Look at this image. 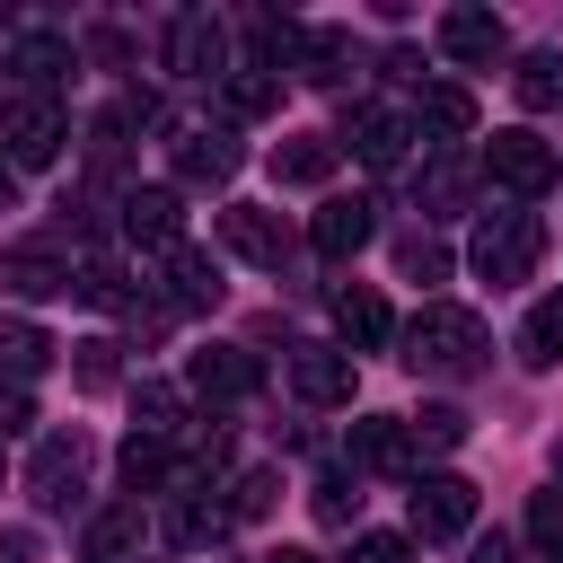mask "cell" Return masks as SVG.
Masks as SVG:
<instances>
[{"label": "cell", "instance_id": "1", "mask_svg": "<svg viewBox=\"0 0 563 563\" xmlns=\"http://www.w3.org/2000/svg\"><path fill=\"white\" fill-rule=\"evenodd\" d=\"M405 369L413 378H466V369H484V317L457 308V299H422L413 325H405Z\"/></svg>", "mask_w": 563, "mask_h": 563}, {"label": "cell", "instance_id": "2", "mask_svg": "<svg viewBox=\"0 0 563 563\" xmlns=\"http://www.w3.org/2000/svg\"><path fill=\"white\" fill-rule=\"evenodd\" d=\"M537 255H545V220H537V211H493V220L475 229V273H484L493 290H501V282H528Z\"/></svg>", "mask_w": 563, "mask_h": 563}, {"label": "cell", "instance_id": "3", "mask_svg": "<svg viewBox=\"0 0 563 563\" xmlns=\"http://www.w3.org/2000/svg\"><path fill=\"white\" fill-rule=\"evenodd\" d=\"M405 528H413L422 545L466 537V528H475V484H466V475H413V493H405Z\"/></svg>", "mask_w": 563, "mask_h": 563}, {"label": "cell", "instance_id": "4", "mask_svg": "<svg viewBox=\"0 0 563 563\" xmlns=\"http://www.w3.org/2000/svg\"><path fill=\"white\" fill-rule=\"evenodd\" d=\"M0 141H9V167H53L62 141H70V114H62L53 97H18V106L0 114Z\"/></svg>", "mask_w": 563, "mask_h": 563}, {"label": "cell", "instance_id": "5", "mask_svg": "<svg viewBox=\"0 0 563 563\" xmlns=\"http://www.w3.org/2000/svg\"><path fill=\"white\" fill-rule=\"evenodd\" d=\"M484 176H493L501 194L537 202V194L554 185V150H545L537 132H493V141H484Z\"/></svg>", "mask_w": 563, "mask_h": 563}, {"label": "cell", "instance_id": "6", "mask_svg": "<svg viewBox=\"0 0 563 563\" xmlns=\"http://www.w3.org/2000/svg\"><path fill=\"white\" fill-rule=\"evenodd\" d=\"M79 484H88V440H79V431L35 440V457H26V493H35L44 510H62V501H79Z\"/></svg>", "mask_w": 563, "mask_h": 563}, {"label": "cell", "instance_id": "7", "mask_svg": "<svg viewBox=\"0 0 563 563\" xmlns=\"http://www.w3.org/2000/svg\"><path fill=\"white\" fill-rule=\"evenodd\" d=\"M220 246L246 255V264H264V273L290 264V229H282V211H264V202H229V211H220Z\"/></svg>", "mask_w": 563, "mask_h": 563}, {"label": "cell", "instance_id": "8", "mask_svg": "<svg viewBox=\"0 0 563 563\" xmlns=\"http://www.w3.org/2000/svg\"><path fill=\"white\" fill-rule=\"evenodd\" d=\"M167 70H185V79H229V35H220L211 9H185V18L167 26Z\"/></svg>", "mask_w": 563, "mask_h": 563}, {"label": "cell", "instance_id": "9", "mask_svg": "<svg viewBox=\"0 0 563 563\" xmlns=\"http://www.w3.org/2000/svg\"><path fill=\"white\" fill-rule=\"evenodd\" d=\"M369 229H378V202H369V194H334V202H317L308 246H317L325 264H343V255H361V246H369Z\"/></svg>", "mask_w": 563, "mask_h": 563}, {"label": "cell", "instance_id": "10", "mask_svg": "<svg viewBox=\"0 0 563 563\" xmlns=\"http://www.w3.org/2000/svg\"><path fill=\"white\" fill-rule=\"evenodd\" d=\"M255 352H238V343H211V352H194L185 361V396H202V405H238V396H255Z\"/></svg>", "mask_w": 563, "mask_h": 563}, {"label": "cell", "instance_id": "11", "mask_svg": "<svg viewBox=\"0 0 563 563\" xmlns=\"http://www.w3.org/2000/svg\"><path fill=\"white\" fill-rule=\"evenodd\" d=\"M343 141H352V158H361V167H405L413 123H405L396 106H352V114H343Z\"/></svg>", "mask_w": 563, "mask_h": 563}, {"label": "cell", "instance_id": "12", "mask_svg": "<svg viewBox=\"0 0 563 563\" xmlns=\"http://www.w3.org/2000/svg\"><path fill=\"white\" fill-rule=\"evenodd\" d=\"M431 35H440V53H449V62H466V70H484V62H501V53H510V35H501V18H493V9H440V26H431Z\"/></svg>", "mask_w": 563, "mask_h": 563}, {"label": "cell", "instance_id": "13", "mask_svg": "<svg viewBox=\"0 0 563 563\" xmlns=\"http://www.w3.org/2000/svg\"><path fill=\"white\" fill-rule=\"evenodd\" d=\"M123 238H132V246H158V255L185 246V202H176L167 185H132V194H123Z\"/></svg>", "mask_w": 563, "mask_h": 563}, {"label": "cell", "instance_id": "14", "mask_svg": "<svg viewBox=\"0 0 563 563\" xmlns=\"http://www.w3.org/2000/svg\"><path fill=\"white\" fill-rule=\"evenodd\" d=\"M290 387L308 396V405H352V352H334V343H290Z\"/></svg>", "mask_w": 563, "mask_h": 563}, {"label": "cell", "instance_id": "15", "mask_svg": "<svg viewBox=\"0 0 563 563\" xmlns=\"http://www.w3.org/2000/svg\"><path fill=\"white\" fill-rule=\"evenodd\" d=\"M167 158H176L185 185H229V176H238V141L211 132V123H185V132L167 141Z\"/></svg>", "mask_w": 563, "mask_h": 563}, {"label": "cell", "instance_id": "16", "mask_svg": "<svg viewBox=\"0 0 563 563\" xmlns=\"http://www.w3.org/2000/svg\"><path fill=\"white\" fill-rule=\"evenodd\" d=\"M185 308H220V264L202 246H167V317Z\"/></svg>", "mask_w": 563, "mask_h": 563}, {"label": "cell", "instance_id": "17", "mask_svg": "<svg viewBox=\"0 0 563 563\" xmlns=\"http://www.w3.org/2000/svg\"><path fill=\"white\" fill-rule=\"evenodd\" d=\"M352 457L378 466V475H413V431H405L396 413H361V422H352Z\"/></svg>", "mask_w": 563, "mask_h": 563}, {"label": "cell", "instance_id": "18", "mask_svg": "<svg viewBox=\"0 0 563 563\" xmlns=\"http://www.w3.org/2000/svg\"><path fill=\"white\" fill-rule=\"evenodd\" d=\"M0 290H18V299H53V290H70V264H62L53 246H9V255H0Z\"/></svg>", "mask_w": 563, "mask_h": 563}, {"label": "cell", "instance_id": "19", "mask_svg": "<svg viewBox=\"0 0 563 563\" xmlns=\"http://www.w3.org/2000/svg\"><path fill=\"white\" fill-rule=\"evenodd\" d=\"M238 519H229V501H202V493H185V501H167V545H185V554H202V545H220Z\"/></svg>", "mask_w": 563, "mask_h": 563}, {"label": "cell", "instance_id": "20", "mask_svg": "<svg viewBox=\"0 0 563 563\" xmlns=\"http://www.w3.org/2000/svg\"><path fill=\"white\" fill-rule=\"evenodd\" d=\"M334 325H343V343H352V352H378V343L396 334V317H387V299H378V290H334Z\"/></svg>", "mask_w": 563, "mask_h": 563}, {"label": "cell", "instance_id": "21", "mask_svg": "<svg viewBox=\"0 0 563 563\" xmlns=\"http://www.w3.org/2000/svg\"><path fill=\"white\" fill-rule=\"evenodd\" d=\"M325 176H334V141L325 132H290L273 150V185H325Z\"/></svg>", "mask_w": 563, "mask_h": 563}, {"label": "cell", "instance_id": "22", "mask_svg": "<svg viewBox=\"0 0 563 563\" xmlns=\"http://www.w3.org/2000/svg\"><path fill=\"white\" fill-rule=\"evenodd\" d=\"M413 114H422V132H440V141H466V132H475V97H466L457 79H431Z\"/></svg>", "mask_w": 563, "mask_h": 563}, {"label": "cell", "instance_id": "23", "mask_svg": "<svg viewBox=\"0 0 563 563\" xmlns=\"http://www.w3.org/2000/svg\"><path fill=\"white\" fill-rule=\"evenodd\" d=\"M185 405H194V396H185L176 378H141V387H132V413H141L150 440H176V431H185Z\"/></svg>", "mask_w": 563, "mask_h": 563}, {"label": "cell", "instance_id": "24", "mask_svg": "<svg viewBox=\"0 0 563 563\" xmlns=\"http://www.w3.org/2000/svg\"><path fill=\"white\" fill-rule=\"evenodd\" d=\"M53 361V334L44 325H26V317H0V378L18 387V378H35Z\"/></svg>", "mask_w": 563, "mask_h": 563}, {"label": "cell", "instance_id": "25", "mask_svg": "<svg viewBox=\"0 0 563 563\" xmlns=\"http://www.w3.org/2000/svg\"><path fill=\"white\" fill-rule=\"evenodd\" d=\"M519 361H528V369H554V361H563V290L528 308V325H519Z\"/></svg>", "mask_w": 563, "mask_h": 563}, {"label": "cell", "instance_id": "26", "mask_svg": "<svg viewBox=\"0 0 563 563\" xmlns=\"http://www.w3.org/2000/svg\"><path fill=\"white\" fill-rule=\"evenodd\" d=\"M343 62H352V35H343V26H308V35H299V79L334 88V79H343Z\"/></svg>", "mask_w": 563, "mask_h": 563}, {"label": "cell", "instance_id": "27", "mask_svg": "<svg viewBox=\"0 0 563 563\" xmlns=\"http://www.w3.org/2000/svg\"><path fill=\"white\" fill-rule=\"evenodd\" d=\"M70 290H79L88 308H114V317H123V299H132L123 273H114V255H79V264H70Z\"/></svg>", "mask_w": 563, "mask_h": 563}, {"label": "cell", "instance_id": "28", "mask_svg": "<svg viewBox=\"0 0 563 563\" xmlns=\"http://www.w3.org/2000/svg\"><path fill=\"white\" fill-rule=\"evenodd\" d=\"M132 545H141V501H123V510H106L88 528V563H123Z\"/></svg>", "mask_w": 563, "mask_h": 563}, {"label": "cell", "instance_id": "29", "mask_svg": "<svg viewBox=\"0 0 563 563\" xmlns=\"http://www.w3.org/2000/svg\"><path fill=\"white\" fill-rule=\"evenodd\" d=\"M510 88H519V106H528V114H545V106H563V53H528Z\"/></svg>", "mask_w": 563, "mask_h": 563}, {"label": "cell", "instance_id": "30", "mask_svg": "<svg viewBox=\"0 0 563 563\" xmlns=\"http://www.w3.org/2000/svg\"><path fill=\"white\" fill-rule=\"evenodd\" d=\"M62 70H70V44H62V35H26V44H18V79H26L35 97H44Z\"/></svg>", "mask_w": 563, "mask_h": 563}, {"label": "cell", "instance_id": "31", "mask_svg": "<svg viewBox=\"0 0 563 563\" xmlns=\"http://www.w3.org/2000/svg\"><path fill=\"white\" fill-rule=\"evenodd\" d=\"M123 343H106V334H88V343H70V378L88 387V396H106L114 378H123V361H114Z\"/></svg>", "mask_w": 563, "mask_h": 563}, {"label": "cell", "instance_id": "32", "mask_svg": "<svg viewBox=\"0 0 563 563\" xmlns=\"http://www.w3.org/2000/svg\"><path fill=\"white\" fill-rule=\"evenodd\" d=\"M220 88H229V114H246V123L282 106V79H273V70H229Z\"/></svg>", "mask_w": 563, "mask_h": 563}, {"label": "cell", "instance_id": "33", "mask_svg": "<svg viewBox=\"0 0 563 563\" xmlns=\"http://www.w3.org/2000/svg\"><path fill=\"white\" fill-rule=\"evenodd\" d=\"M405 431H413V449H457V440H466V413H457V405H422Z\"/></svg>", "mask_w": 563, "mask_h": 563}, {"label": "cell", "instance_id": "34", "mask_svg": "<svg viewBox=\"0 0 563 563\" xmlns=\"http://www.w3.org/2000/svg\"><path fill=\"white\" fill-rule=\"evenodd\" d=\"M273 501H282V475H273V466H246L238 493H229V519H264Z\"/></svg>", "mask_w": 563, "mask_h": 563}, {"label": "cell", "instance_id": "35", "mask_svg": "<svg viewBox=\"0 0 563 563\" xmlns=\"http://www.w3.org/2000/svg\"><path fill=\"white\" fill-rule=\"evenodd\" d=\"M396 264H405V282H440V273H449V246H440V238H422V229H413V238H405V246H396Z\"/></svg>", "mask_w": 563, "mask_h": 563}, {"label": "cell", "instance_id": "36", "mask_svg": "<svg viewBox=\"0 0 563 563\" xmlns=\"http://www.w3.org/2000/svg\"><path fill=\"white\" fill-rule=\"evenodd\" d=\"M528 537L563 563V493H537V501H528Z\"/></svg>", "mask_w": 563, "mask_h": 563}, {"label": "cell", "instance_id": "37", "mask_svg": "<svg viewBox=\"0 0 563 563\" xmlns=\"http://www.w3.org/2000/svg\"><path fill=\"white\" fill-rule=\"evenodd\" d=\"M352 510H361V493H352L343 475H325V484H317V519H325V528H343Z\"/></svg>", "mask_w": 563, "mask_h": 563}, {"label": "cell", "instance_id": "38", "mask_svg": "<svg viewBox=\"0 0 563 563\" xmlns=\"http://www.w3.org/2000/svg\"><path fill=\"white\" fill-rule=\"evenodd\" d=\"M352 563H413V537H361Z\"/></svg>", "mask_w": 563, "mask_h": 563}, {"label": "cell", "instance_id": "39", "mask_svg": "<svg viewBox=\"0 0 563 563\" xmlns=\"http://www.w3.org/2000/svg\"><path fill=\"white\" fill-rule=\"evenodd\" d=\"M35 422V405H26V387H0V440H18Z\"/></svg>", "mask_w": 563, "mask_h": 563}, {"label": "cell", "instance_id": "40", "mask_svg": "<svg viewBox=\"0 0 563 563\" xmlns=\"http://www.w3.org/2000/svg\"><path fill=\"white\" fill-rule=\"evenodd\" d=\"M0 563H35V528H9L0 537Z\"/></svg>", "mask_w": 563, "mask_h": 563}, {"label": "cell", "instance_id": "41", "mask_svg": "<svg viewBox=\"0 0 563 563\" xmlns=\"http://www.w3.org/2000/svg\"><path fill=\"white\" fill-rule=\"evenodd\" d=\"M475 563H519V554H510V545L493 537V545H475Z\"/></svg>", "mask_w": 563, "mask_h": 563}, {"label": "cell", "instance_id": "42", "mask_svg": "<svg viewBox=\"0 0 563 563\" xmlns=\"http://www.w3.org/2000/svg\"><path fill=\"white\" fill-rule=\"evenodd\" d=\"M264 563H317V554H299V545H282V554H264Z\"/></svg>", "mask_w": 563, "mask_h": 563}, {"label": "cell", "instance_id": "43", "mask_svg": "<svg viewBox=\"0 0 563 563\" xmlns=\"http://www.w3.org/2000/svg\"><path fill=\"white\" fill-rule=\"evenodd\" d=\"M554 475H563V440H554Z\"/></svg>", "mask_w": 563, "mask_h": 563}]
</instances>
